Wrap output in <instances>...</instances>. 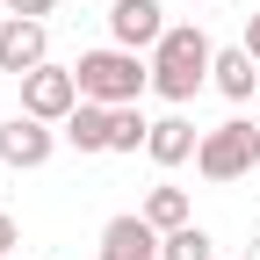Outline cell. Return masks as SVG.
I'll use <instances>...</instances> for the list:
<instances>
[{
  "label": "cell",
  "instance_id": "cell-1",
  "mask_svg": "<svg viewBox=\"0 0 260 260\" xmlns=\"http://www.w3.org/2000/svg\"><path fill=\"white\" fill-rule=\"evenodd\" d=\"M210 65H217V51H210V37L195 22H174L167 37L152 44V94H167V102L181 109V102H195L203 94V80H210Z\"/></svg>",
  "mask_w": 260,
  "mask_h": 260
},
{
  "label": "cell",
  "instance_id": "cell-2",
  "mask_svg": "<svg viewBox=\"0 0 260 260\" xmlns=\"http://www.w3.org/2000/svg\"><path fill=\"white\" fill-rule=\"evenodd\" d=\"M73 80H80V102H102V109H130V102H145V87H152V65H145L138 51L109 44V51H80Z\"/></svg>",
  "mask_w": 260,
  "mask_h": 260
},
{
  "label": "cell",
  "instance_id": "cell-3",
  "mask_svg": "<svg viewBox=\"0 0 260 260\" xmlns=\"http://www.w3.org/2000/svg\"><path fill=\"white\" fill-rule=\"evenodd\" d=\"M253 167H260V130L246 116L203 130V145H195V174H203V181H246Z\"/></svg>",
  "mask_w": 260,
  "mask_h": 260
},
{
  "label": "cell",
  "instance_id": "cell-4",
  "mask_svg": "<svg viewBox=\"0 0 260 260\" xmlns=\"http://www.w3.org/2000/svg\"><path fill=\"white\" fill-rule=\"evenodd\" d=\"M73 109H80V80H73V65H37V73L22 80V116L65 123Z\"/></svg>",
  "mask_w": 260,
  "mask_h": 260
},
{
  "label": "cell",
  "instance_id": "cell-5",
  "mask_svg": "<svg viewBox=\"0 0 260 260\" xmlns=\"http://www.w3.org/2000/svg\"><path fill=\"white\" fill-rule=\"evenodd\" d=\"M167 29H174V22H167L159 0H109V37H116L123 51H152Z\"/></svg>",
  "mask_w": 260,
  "mask_h": 260
},
{
  "label": "cell",
  "instance_id": "cell-6",
  "mask_svg": "<svg viewBox=\"0 0 260 260\" xmlns=\"http://www.w3.org/2000/svg\"><path fill=\"white\" fill-rule=\"evenodd\" d=\"M44 51H51V29H44V22H22V15H8V22H0V73L29 80L37 65H51Z\"/></svg>",
  "mask_w": 260,
  "mask_h": 260
},
{
  "label": "cell",
  "instance_id": "cell-7",
  "mask_svg": "<svg viewBox=\"0 0 260 260\" xmlns=\"http://www.w3.org/2000/svg\"><path fill=\"white\" fill-rule=\"evenodd\" d=\"M51 152H58V130L51 123H37V116H8V123H0V159H8L15 174L44 167Z\"/></svg>",
  "mask_w": 260,
  "mask_h": 260
},
{
  "label": "cell",
  "instance_id": "cell-8",
  "mask_svg": "<svg viewBox=\"0 0 260 260\" xmlns=\"http://www.w3.org/2000/svg\"><path fill=\"white\" fill-rule=\"evenodd\" d=\"M159 246H167V232H152L145 210H138V217H109V224H102V260H159Z\"/></svg>",
  "mask_w": 260,
  "mask_h": 260
},
{
  "label": "cell",
  "instance_id": "cell-9",
  "mask_svg": "<svg viewBox=\"0 0 260 260\" xmlns=\"http://www.w3.org/2000/svg\"><path fill=\"white\" fill-rule=\"evenodd\" d=\"M195 145H203V138H195V123H188V116H159V123H152V138H145V152L159 159V167H181V159H195Z\"/></svg>",
  "mask_w": 260,
  "mask_h": 260
},
{
  "label": "cell",
  "instance_id": "cell-10",
  "mask_svg": "<svg viewBox=\"0 0 260 260\" xmlns=\"http://www.w3.org/2000/svg\"><path fill=\"white\" fill-rule=\"evenodd\" d=\"M109 116H116V109H102V102H80L73 116H65V138H73L80 152H109Z\"/></svg>",
  "mask_w": 260,
  "mask_h": 260
},
{
  "label": "cell",
  "instance_id": "cell-11",
  "mask_svg": "<svg viewBox=\"0 0 260 260\" xmlns=\"http://www.w3.org/2000/svg\"><path fill=\"white\" fill-rule=\"evenodd\" d=\"M253 51L239 44V51H217V65H210V80H217V94H232V102H246V94H253Z\"/></svg>",
  "mask_w": 260,
  "mask_h": 260
},
{
  "label": "cell",
  "instance_id": "cell-12",
  "mask_svg": "<svg viewBox=\"0 0 260 260\" xmlns=\"http://www.w3.org/2000/svg\"><path fill=\"white\" fill-rule=\"evenodd\" d=\"M145 224H152V232H181V224H195V217H188V195L159 181V188L145 195Z\"/></svg>",
  "mask_w": 260,
  "mask_h": 260
},
{
  "label": "cell",
  "instance_id": "cell-13",
  "mask_svg": "<svg viewBox=\"0 0 260 260\" xmlns=\"http://www.w3.org/2000/svg\"><path fill=\"white\" fill-rule=\"evenodd\" d=\"M145 138H152V123H145V109H138V102L109 116V152H138Z\"/></svg>",
  "mask_w": 260,
  "mask_h": 260
},
{
  "label": "cell",
  "instance_id": "cell-14",
  "mask_svg": "<svg viewBox=\"0 0 260 260\" xmlns=\"http://www.w3.org/2000/svg\"><path fill=\"white\" fill-rule=\"evenodd\" d=\"M217 239L203 232V224H181V232H167V246H159V260H210Z\"/></svg>",
  "mask_w": 260,
  "mask_h": 260
},
{
  "label": "cell",
  "instance_id": "cell-15",
  "mask_svg": "<svg viewBox=\"0 0 260 260\" xmlns=\"http://www.w3.org/2000/svg\"><path fill=\"white\" fill-rule=\"evenodd\" d=\"M58 0H0V15H22V22H44Z\"/></svg>",
  "mask_w": 260,
  "mask_h": 260
},
{
  "label": "cell",
  "instance_id": "cell-16",
  "mask_svg": "<svg viewBox=\"0 0 260 260\" xmlns=\"http://www.w3.org/2000/svg\"><path fill=\"white\" fill-rule=\"evenodd\" d=\"M15 246H22V224H15L8 210H0V260H15Z\"/></svg>",
  "mask_w": 260,
  "mask_h": 260
},
{
  "label": "cell",
  "instance_id": "cell-17",
  "mask_svg": "<svg viewBox=\"0 0 260 260\" xmlns=\"http://www.w3.org/2000/svg\"><path fill=\"white\" fill-rule=\"evenodd\" d=\"M246 51H253V58H260V15H253V22H246Z\"/></svg>",
  "mask_w": 260,
  "mask_h": 260
},
{
  "label": "cell",
  "instance_id": "cell-18",
  "mask_svg": "<svg viewBox=\"0 0 260 260\" xmlns=\"http://www.w3.org/2000/svg\"><path fill=\"white\" fill-rule=\"evenodd\" d=\"M0 22H8V15H0Z\"/></svg>",
  "mask_w": 260,
  "mask_h": 260
}]
</instances>
